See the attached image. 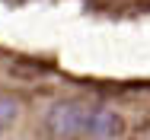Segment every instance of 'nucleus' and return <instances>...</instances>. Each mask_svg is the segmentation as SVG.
Returning <instances> with one entry per match:
<instances>
[{"label":"nucleus","mask_w":150,"mask_h":140,"mask_svg":"<svg viewBox=\"0 0 150 140\" xmlns=\"http://www.w3.org/2000/svg\"><path fill=\"white\" fill-rule=\"evenodd\" d=\"M86 121H90V108L74 99L54 102L48 108V131L58 137H77L80 131H86Z\"/></svg>","instance_id":"nucleus-1"},{"label":"nucleus","mask_w":150,"mask_h":140,"mask_svg":"<svg viewBox=\"0 0 150 140\" xmlns=\"http://www.w3.org/2000/svg\"><path fill=\"white\" fill-rule=\"evenodd\" d=\"M86 134L96 140H118L125 134V118L115 108H109V105H96V108H90Z\"/></svg>","instance_id":"nucleus-2"},{"label":"nucleus","mask_w":150,"mask_h":140,"mask_svg":"<svg viewBox=\"0 0 150 140\" xmlns=\"http://www.w3.org/2000/svg\"><path fill=\"white\" fill-rule=\"evenodd\" d=\"M16 115H19V102H16L13 96H0V127L13 124Z\"/></svg>","instance_id":"nucleus-3"}]
</instances>
